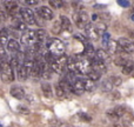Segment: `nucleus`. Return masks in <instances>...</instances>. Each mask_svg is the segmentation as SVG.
Returning <instances> with one entry per match:
<instances>
[{
	"instance_id": "obj_1",
	"label": "nucleus",
	"mask_w": 134,
	"mask_h": 127,
	"mask_svg": "<svg viewBox=\"0 0 134 127\" xmlns=\"http://www.w3.org/2000/svg\"><path fill=\"white\" fill-rule=\"evenodd\" d=\"M45 47L48 49V52L54 56L55 58H59L61 56H65V44L61 41L60 39H57V38H48L45 44Z\"/></svg>"
},
{
	"instance_id": "obj_2",
	"label": "nucleus",
	"mask_w": 134,
	"mask_h": 127,
	"mask_svg": "<svg viewBox=\"0 0 134 127\" xmlns=\"http://www.w3.org/2000/svg\"><path fill=\"white\" fill-rule=\"evenodd\" d=\"M73 20L75 23L76 27L80 28V30H85L86 27L90 24V18H88V14L86 13L83 9H79L75 13L73 14Z\"/></svg>"
},
{
	"instance_id": "obj_3",
	"label": "nucleus",
	"mask_w": 134,
	"mask_h": 127,
	"mask_svg": "<svg viewBox=\"0 0 134 127\" xmlns=\"http://www.w3.org/2000/svg\"><path fill=\"white\" fill-rule=\"evenodd\" d=\"M21 44L26 47L34 46L37 44V31L28 30L21 34Z\"/></svg>"
},
{
	"instance_id": "obj_4",
	"label": "nucleus",
	"mask_w": 134,
	"mask_h": 127,
	"mask_svg": "<svg viewBox=\"0 0 134 127\" xmlns=\"http://www.w3.org/2000/svg\"><path fill=\"white\" fill-rule=\"evenodd\" d=\"M1 79L5 82H11V81L14 80L12 66L5 60H1Z\"/></svg>"
},
{
	"instance_id": "obj_5",
	"label": "nucleus",
	"mask_w": 134,
	"mask_h": 127,
	"mask_svg": "<svg viewBox=\"0 0 134 127\" xmlns=\"http://www.w3.org/2000/svg\"><path fill=\"white\" fill-rule=\"evenodd\" d=\"M20 15H21V19L24 20V23L27 24V25H35L37 24L34 12L32 9L27 8V7H23L20 9Z\"/></svg>"
},
{
	"instance_id": "obj_6",
	"label": "nucleus",
	"mask_w": 134,
	"mask_h": 127,
	"mask_svg": "<svg viewBox=\"0 0 134 127\" xmlns=\"http://www.w3.org/2000/svg\"><path fill=\"white\" fill-rule=\"evenodd\" d=\"M119 45H120L121 49L126 53H134V42L132 40L127 39V38H120L119 39Z\"/></svg>"
},
{
	"instance_id": "obj_7",
	"label": "nucleus",
	"mask_w": 134,
	"mask_h": 127,
	"mask_svg": "<svg viewBox=\"0 0 134 127\" xmlns=\"http://www.w3.org/2000/svg\"><path fill=\"white\" fill-rule=\"evenodd\" d=\"M38 13V15L40 16L41 19H44V20H52V19L54 18V14H53V11H52L51 8H48L47 6H41L39 7V8H37V11H35Z\"/></svg>"
},
{
	"instance_id": "obj_8",
	"label": "nucleus",
	"mask_w": 134,
	"mask_h": 127,
	"mask_svg": "<svg viewBox=\"0 0 134 127\" xmlns=\"http://www.w3.org/2000/svg\"><path fill=\"white\" fill-rule=\"evenodd\" d=\"M85 35L87 39H90V40H97V39H99V33H98V31H97V28H95V26L94 25H92V24H88V26L85 28Z\"/></svg>"
},
{
	"instance_id": "obj_9",
	"label": "nucleus",
	"mask_w": 134,
	"mask_h": 127,
	"mask_svg": "<svg viewBox=\"0 0 134 127\" xmlns=\"http://www.w3.org/2000/svg\"><path fill=\"white\" fill-rule=\"evenodd\" d=\"M83 91H85V87H83V79L78 78L74 82H72V92L73 93L80 95Z\"/></svg>"
},
{
	"instance_id": "obj_10",
	"label": "nucleus",
	"mask_w": 134,
	"mask_h": 127,
	"mask_svg": "<svg viewBox=\"0 0 134 127\" xmlns=\"http://www.w3.org/2000/svg\"><path fill=\"white\" fill-rule=\"evenodd\" d=\"M11 95L13 98H15V99L21 100L25 98V91H24V88L20 87V86H13V87L11 88Z\"/></svg>"
},
{
	"instance_id": "obj_11",
	"label": "nucleus",
	"mask_w": 134,
	"mask_h": 127,
	"mask_svg": "<svg viewBox=\"0 0 134 127\" xmlns=\"http://www.w3.org/2000/svg\"><path fill=\"white\" fill-rule=\"evenodd\" d=\"M12 27L15 28L16 31H27V24L23 23L20 19L16 16V18H12Z\"/></svg>"
},
{
	"instance_id": "obj_12",
	"label": "nucleus",
	"mask_w": 134,
	"mask_h": 127,
	"mask_svg": "<svg viewBox=\"0 0 134 127\" xmlns=\"http://www.w3.org/2000/svg\"><path fill=\"white\" fill-rule=\"evenodd\" d=\"M120 51H122V49H121L119 42L114 41V40H111L108 47H107V52H108L109 54H116V53H119Z\"/></svg>"
},
{
	"instance_id": "obj_13",
	"label": "nucleus",
	"mask_w": 134,
	"mask_h": 127,
	"mask_svg": "<svg viewBox=\"0 0 134 127\" xmlns=\"http://www.w3.org/2000/svg\"><path fill=\"white\" fill-rule=\"evenodd\" d=\"M47 34L45 32V30H38L37 31V44L42 45V44H46L47 41Z\"/></svg>"
},
{
	"instance_id": "obj_14",
	"label": "nucleus",
	"mask_w": 134,
	"mask_h": 127,
	"mask_svg": "<svg viewBox=\"0 0 134 127\" xmlns=\"http://www.w3.org/2000/svg\"><path fill=\"white\" fill-rule=\"evenodd\" d=\"M133 72H134V61L128 60L127 63L125 64V66L122 67V74L130 75V74H133Z\"/></svg>"
},
{
	"instance_id": "obj_15",
	"label": "nucleus",
	"mask_w": 134,
	"mask_h": 127,
	"mask_svg": "<svg viewBox=\"0 0 134 127\" xmlns=\"http://www.w3.org/2000/svg\"><path fill=\"white\" fill-rule=\"evenodd\" d=\"M7 48L9 52H20V44L14 39H9L8 44H7Z\"/></svg>"
},
{
	"instance_id": "obj_16",
	"label": "nucleus",
	"mask_w": 134,
	"mask_h": 127,
	"mask_svg": "<svg viewBox=\"0 0 134 127\" xmlns=\"http://www.w3.org/2000/svg\"><path fill=\"white\" fill-rule=\"evenodd\" d=\"M97 59L100 60V61L106 63V61H108V59H109V53L106 52L105 49H102V48L97 49Z\"/></svg>"
},
{
	"instance_id": "obj_17",
	"label": "nucleus",
	"mask_w": 134,
	"mask_h": 127,
	"mask_svg": "<svg viewBox=\"0 0 134 127\" xmlns=\"http://www.w3.org/2000/svg\"><path fill=\"white\" fill-rule=\"evenodd\" d=\"M41 91H42V93H44L45 97H47V98L52 97V87L48 82H42L41 84Z\"/></svg>"
},
{
	"instance_id": "obj_18",
	"label": "nucleus",
	"mask_w": 134,
	"mask_h": 127,
	"mask_svg": "<svg viewBox=\"0 0 134 127\" xmlns=\"http://www.w3.org/2000/svg\"><path fill=\"white\" fill-rule=\"evenodd\" d=\"M0 37H1V47L7 46L9 39H8V33H7L6 28H1V31H0Z\"/></svg>"
},
{
	"instance_id": "obj_19",
	"label": "nucleus",
	"mask_w": 134,
	"mask_h": 127,
	"mask_svg": "<svg viewBox=\"0 0 134 127\" xmlns=\"http://www.w3.org/2000/svg\"><path fill=\"white\" fill-rule=\"evenodd\" d=\"M83 87H85L86 92H92L93 90L95 88V82L92 81L91 79H83Z\"/></svg>"
},
{
	"instance_id": "obj_20",
	"label": "nucleus",
	"mask_w": 134,
	"mask_h": 127,
	"mask_svg": "<svg viewBox=\"0 0 134 127\" xmlns=\"http://www.w3.org/2000/svg\"><path fill=\"white\" fill-rule=\"evenodd\" d=\"M115 87V86L113 85V82H112L109 79H107V80H105L104 82H102V91L104 92H112L113 91V88Z\"/></svg>"
},
{
	"instance_id": "obj_21",
	"label": "nucleus",
	"mask_w": 134,
	"mask_h": 127,
	"mask_svg": "<svg viewBox=\"0 0 134 127\" xmlns=\"http://www.w3.org/2000/svg\"><path fill=\"white\" fill-rule=\"evenodd\" d=\"M61 31H64V28H63V25H61L60 19H59V20L54 21L53 25H52V32H53L54 34H59Z\"/></svg>"
},
{
	"instance_id": "obj_22",
	"label": "nucleus",
	"mask_w": 134,
	"mask_h": 127,
	"mask_svg": "<svg viewBox=\"0 0 134 127\" xmlns=\"http://www.w3.org/2000/svg\"><path fill=\"white\" fill-rule=\"evenodd\" d=\"M60 21H61V25H63V28L66 31H71L72 30V26H71V21L65 15H61L60 16Z\"/></svg>"
},
{
	"instance_id": "obj_23",
	"label": "nucleus",
	"mask_w": 134,
	"mask_h": 127,
	"mask_svg": "<svg viewBox=\"0 0 134 127\" xmlns=\"http://www.w3.org/2000/svg\"><path fill=\"white\" fill-rule=\"evenodd\" d=\"M100 76H101V73H99V72L95 71V69H92V71H91L90 73L87 74V78L91 79L92 81H94V82H95L97 80H99Z\"/></svg>"
},
{
	"instance_id": "obj_24",
	"label": "nucleus",
	"mask_w": 134,
	"mask_h": 127,
	"mask_svg": "<svg viewBox=\"0 0 134 127\" xmlns=\"http://www.w3.org/2000/svg\"><path fill=\"white\" fill-rule=\"evenodd\" d=\"M95 28H97V31H98V33L99 34H102L104 35L105 33H106V31H107V25L105 23H97L95 24Z\"/></svg>"
},
{
	"instance_id": "obj_25",
	"label": "nucleus",
	"mask_w": 134,
	"mask_h": 127,
	"mask_svg": "<svg viewBox=\"0 0 134 127\" xmlns=\"http://www.w3.org/2000/svg\"><path fill=\"white\" fill-rule=\"evenodd\" d=\"M127 59L125 58V57H122V56H119V57H116L115 59H114V64L116 65V66H121V67H124L125 66V64L127 63Z\"/></svg>"
},
{
	"instance_id": "obj_26",
	"label": "nucleus",
	"mask_w": 134,
	"mask_h": 127,
	"mask_svg": "<svg viewBox=\"0 0 134 127\" xmlns=\"http://www.w3.org/2000/svg\"><path fill=\"white\" fill-rule=\"evenodd\" d=\"M109 42H111V34H109L108 32H106L104 35H102V45H104V47H108Z\"/></svg>"
},
{
	"instance_id": "obj_27",
	"label": "nucleus",
	"mask_w": 134,
	"mask_h": 127,
	"mask_svg": "<svg viewBox=\"0 0 134 127\" xmlns=\"http://www.w3.org/2000/svg\"><path fill=\"white\" fill-rule=\"evenodd\" d=\"M65 90H64L63 87H61L59 84H57L55 85V94H57V97H59V98H63L64 95H65Z\"/></svg>"
},
{
	"instance_id": "obj_28",
	"label": "nucleus",
	"mask_w": 134,
	"mask_h": 127,
	"mask_svg": "<svg viewBox=\"0 0 134 127\" xmlns=\"http://www.w3.org/2000/svg\"><path fill=\"white\" fill-rule=\"evenodd\" d=\"M108 79L112 81V82H113V85L115 86V87H116V86H120L121 85V81H122V80H121V78H119V76H111V78H108Z\"/></svg>"
},
{
	"instance_id": "obj_29",
	"label": "nucleus",
	"mask_w": 134,
	"mask_h": 127,
	"mask_svg": "<svg viewBox=\"0 0 134 127\" xmlns=\"http://www.w3.org/2000/svg\"><path fill=\"white\" fill-rule=\"evenodd\" d=\"M114 113L116 114V117H118V118H121V117L125 114V109H124L122 107L118 106V107H115V108H114Z\"/></svg>"
},
{
	"instance_id": "obj_30",
	"label": "nucleus",
	"mask_w": 134,
	"mask_h": 127,
	"mask_svg": "<svg viewBox=\"0 0 134 127\" xmlns=\"http://www.w3.org/2000/svg\"><path fill=\"white\" fill-rule=\"evenodd\" d=\"M16 109H18L19 113H23V114H30V109H28L27 107L23 106V105H19V106L16 107Z\"/></svg>"
},
{
	"instance_id": "obj_31",
	"label": "nucleus",
	"mask_w": 134,
	"mask_h": 127,
	"mask_svg": "<svg viewBox=\"0 0 134 127\" xmlns=\"http://www.w3.org/2000/svg\"><path fill=\"white\" fill-rule=\"evenodd\" d=\"M65 4L64 1H54V0H51L49 1V5L53 7H55V8H60V7H63V5Z\"/></svg>"
},
{
	"instance_id": "obj_32",
	"label": "nucleus",
	"mask_w": 134,
	"mask_h": 127,
	"mask_svg": "<svg viewBox=\"0 0 134 127\" xmlns=\"http://www.w3.org/2000/svg\"><path fill=\"white\" fill-rule=\"evenodd\" d=\"M79 117L81 118L82 121H87V123H90V121L92 120V117L88 115V114H86V113H79Z\"/></svg>"
},
{
	"instance_id": "obj_33",
	"label": "nucleus",
	"mask_w": 134,
	"mask_h": 127,
	"mask_svg": "<svg viewBox=\"0 0 134 127\" xmlns=\"http://www.w3.org/2000/svg\"><path fill=\"white\" fill-rule=\"evenodd\" d=\"M118 5H120L121 7H130L131 6V2L127 1V0H118Z\"/></svg>"
},
{
	"instance_id": "obj_34",
	"label": "nucleus",
	"mask_w": 134,
	"mask_h": 127,
	"mask_svg": "<svg viewBox=\"0 0 134 127\" xmlns=\"http://www.w3.org/2000/svg\"><path fill=\"white\" fill-rule=\"evenodd\" d=\"M26 5H38L39 4V1L38 0H27V1H25Z\"/></svg>"
},
{
	"instance_id": "obj_35",
	"label": "nucleus",
	"mask_w": 134,
	"mask_h": 127,
	"mask_svg": "<svg viewBox=\"0 0 134 127\" xmlns=\"http://www.w3.org/2000/svg\"><path fill=\"white\" fill-rule=\"evenodd\" d=\"M94 8H97V9H102V8H105V5H99V4H97V5H94Z\"/></svg>"
},
{
	"instance_id": "obj_36",
	"label": "nucleus",
	"mask_w": 134,
	"mask_h": 127,
	"mask_svg": "<svg viewBox=\"0 0 134 127\" xmlns=\"http://www.w3.org/2000/svg\"><path fill=\"white\" fill-rule=\"evenodd\" d=\"M58 127H69V126L66 123H58Z\"/></svg>"
},
{
	"instance_id": "obj_37",
	"label": "nucleus",
	"mask_w": 134,
	"mask_h": 127,
	"mask_svg": "<svg viewBox=\"0 0 134 127\" xmlns=\"http://www.w3.org/2000/svg\"><path fill=\"white\" fill-rule=\"evenodd\" d=\"M98 18H99V16H98V14H92V20L93 21H95V20H98Z\"/></svg>"
},
{
	"instance_id": "obj_38",
	"label": "nucleus",
	"mask_w": 134,
	"mask_h": 127,
	"mask_svg": "<svg viewBox=\"0 0 134 127\" xmlns=\"http://www.w3.org/2000/svg\"><path fill=\"white\" fill-rule=\"evenodd\" d=\"M131 19H132V20L134 21V11L132 12V13H131Z\"/></svg>"
},
{
	"instance_id": "obj_39",
	"label": "nucleus",
	"mask_w": 134,
	"mask_h": 127,
	"mask_svg": "<svg viewBox=\"0 0 134 127\" xmlns=\"http://www.w3.org/2000/svg\"><path fill=\"white\" fill-rule=\"evenodd\" d=\"M112 127H121V126H120V125H113Z\"/></svg>"
},
{
	"instance_id": "obj_40",
	"label": "nucleus",
	"mask_w": 134,
	"mask_h": 127,
	"mask_svg": "<svg viewBox=\"0 0 134 127\" xmlns=\"http://www.w3.org/2000/svg\"><path fill=\"white\" fill-rule=\"evenodd\" d=\"M132 75H133V76H134V72H133V74H132Z\"/></svg>"
}]
</instances>
